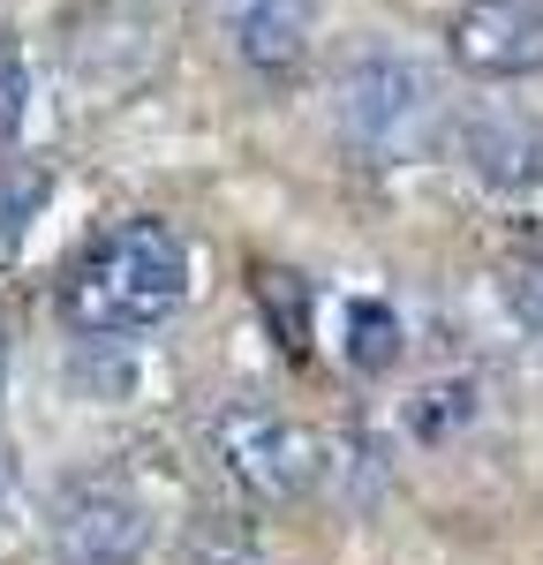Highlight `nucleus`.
Wrapping results in <instances>:
<instances>
[{
	"mask_svg": "<svg viewBox=\"0 0 543 565\" xmlns=\"http://www.w3.org/2000/svg\"><path fill=\"white\" fill-rule=\"evenodd\" d=\"M151 513L121 482H68L53 505V558L61 565H143Z\"/></svg>",
	"mask_w": 543,
	"mask_h": 565,
	"instance_id": "4",
	"label": "nucleus"
},
{
	"mask_svg": "<svg viewBox=\"0 0 543 565\" xmlns=\"http://www.w3.org/2000/svg\"><path fill=\"white\" fill-rule=\"evenodd\" d=\"M460 159L476 167L483 189H529L543 181V121L513 106H483L460 121Z\"/></svg>",
	"mask_w": 543,
	"mask_h": 565,
	"instance_id": "6",
	"label": "nucleus"
},
{
	"mask_svg": "<svg viewBox=\"0 0 543 565\" xmlns=\"http://www.w3.org/2000/svg\"><path fill=\"white\" fill-rule=\"evenodd\" d=\"M0 377H8V354H0Z\"/></svg>",
	"mask_w": 543,
	"mask_h": 565,
	"instance_id": "14",
	"label": "nucleus"
},
{
	"mask_svg": "<svg viewBox=\"0 0 543 565\" xmlns=\"http://www.w3.org/2000/svg\"><path fill=\"white\" fill-rule=\"evenodd\" d=\"M45 196H53V174L31 167V159H8V151H0V264H15L31 218L45 212Z\"/></svg>",
	"mask_w": 543,
	"mask_h": 565,
	"instance_id": "9",
	"label": "nucleus"
},
{
	"mask_svg": "<svg viewBox=\"0 0 543 565\" xmlns=\"http://www.w3.org/2000/svg\"><path fill=\"white\" fill-rule=\"evenodd\" d=\"M505 295H513V309H521V324L543 340V249H529V257L505 271Z\"/></svg>",
	"mask_w": 543,
	"mask_h": 565,
	"instance_id": "13",
	"label": "nucleus"
},
{
	"mask_svg": "<svg viewBox=\"0 0 543 565\" xmlns=\"http://www.w3.org/2000/svg\"><path fill=\"white\" fill-rule=\"evenodd\" d=\"M23 106H31V76H23L15 39L0 31V151H15V136H23Z\"/></svg>",
	"mask_w": 543,
	"mask_h": 565,
	"instance_id": "12",
	"label": "nucleus"
},
{
	"mask_svg": "<svg viewBox=\"0 0 543 565\" xmlns=\"http://www.w3.org/2000/svg\"><path fill=\"white\" fill-rule=\"evenodd\" d=\"M407 332L401 317L385 302H348V340H340V354H348V370H362V377H385L393 362H401Z\"/></svg>",
	"mask_w": 543,
	"mask_h": 565,
	"instance_id": "10",
	"label": "nucleus"
},
{
	"mask_svg": "<svg viewBox=\"0 0 543 565\" xmlns=\"http://www.w3.org/2000/svg\"><path fill=\"white\" fill-rule=\"evenodd\" d=\"M468 415H476V385L468 377H438V385H423L407 399V430L423 437V445H446Z\"/></svg>",
	"mask_w": 543,
	"mask_h": 565,
	"instance_id": "11",
	"label": "nucleus"
},
{
	"mask_svg": "<svg viewBox=\"0 0 543 565\" xmlns=\"http://www.w3.org/2000/svg\"><path fill=\"white\" fill-rule=\"evenodd\" d=\"M332 114L348 151L370 167H407L446 143V84L407 53H362L332 84Z\"/></svg>",
	"mask_w": 543,
	"mask_h": 565,
	"instance_id": "2",
	"label": "nucleus"
},
{
	"mask_svg": "<svg viewBox=\"0 0 543 565\" xmlns=\"http://www.w3.org/2000/svg\"><path fill=\"white\" fill-rule=\"evenodd\" d=\"M453 61L483 84H513V76H536L543 68V8L536 0H468L453 15Z\"/></svg>",
	"mask_w": 543,
	"mask_h": 565,
	"instance_id": "5",
	"label": "nucleus"
},
{
	"mask_svg": "<svg viewBox=\"0 0 543 565\" xmlns=\"http://www.w3.org/2000/svg\"><path fill=\"white\" fill-rule=\"evenodd\" d=\"M0 490H8V476H0Z\"/></svg>",
	"mask_w": 543,
	"mask_h": 565,
	"instance_id": "15",
	"label": "nucleus"
},
{
	"mask_svg": "<svg viewBox=\"0 0 543 565\" xmlns=\"http://www.w3.org/2000/svg\"><path fill=\"white\" fill-rule=\"evenodd\" d=\"M249 287H257V309H265V324H272V340H279V354H310V279L302 271H279V264H257L249 271Z\"/></svg>",
	"mask_w": 543,
	"mask_h": 565,
	"instance_id": "8",
	"label": "nucleus"
},
{
	"mask_svg": "<svg viewBox=\"0 0 543 565\" xmlns=\"http://www.w3.org/2000/svg\"><path fill=\"white\" fill-rule=\"evenodd\" d=\"M226 39L257 76H295L310 53V0H226Z\"/></svg>",
	"mask_w": 543,
	"mask_h": 565,
	"instance_id": "7",
	"label": "nucleus"
},
{
	"mask_svg": "<svg viewBox=\"0 0 543 565\" xmlns=\"http://www.w3.org/2000/svg\"><path fill=\"white\" fill-rule=\"evenodd\" d=\"M189 302V242L167 218H121L91 234L61 279V309L84 340H136Z\"/></svg>",
	"mask_w": 543,
	"mask_h": 565,
	"instance_id": "1",
	"label": "nucleus"
},
{
	"mask_svg": "<svg viewBox=\"0 0 543 565\" xmlns=\"http://www.w3.org/2000/svg\"><path fill=\"white\" fill-rule=\"evenodd\" d=\"M212 460L226 468V482L257 505H295L310 498L324 476V445H317L295 415L257 407V399H234L212 415Z\"/></svg>",
	"mask_w": 543,
	"mask_h": 565,
	"instance_id": "3",
	"label": "nucleus"
}]
</instances>
